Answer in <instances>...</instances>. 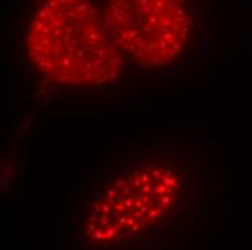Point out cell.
Here are the masks:
<instances>
[{"mask_svg":"<svg viewBox=\"0 0 252 250\" xmlns=\"http://www.w3.org/2000/svg\"><path fill=\"white\" fill-rule=\"evenodd\" d=\"M104 16L136 84L186 74L209 48L203 0H104Z\"/></svg>","mask_w":252,"mask_h":250,"instance_id":"cell-3","label":"cell"},{"mask_svg":"<svg viewBox=\"0 0 252 250\" xmlns=\"http://www.w3.org/2000/svg\"><path fill=\"white\" fill-rule=\"evenodd\" d=\"M209 185L199 145L126 140L106 152L71 194L67 236L78 249H165L199 223Z\"/></svg>","mask_w":252,"mask_h":250,"instance_id":"cell-1","label":"cell"},{"mask_svg":"<svg viewBox=\"0 0 252 250\" xmlns=\"http://www.w3.org/2000/svg\"><path fill=\"white\" fill-rule=\"evenodd\" d=\"M22 80L44 103L110 106L135 83L110 36L104 0H25L19 21Z\"/></svg>","mask_w":252,"mask_h":250,"instance_id":"cell-2","label":"cell"}]
</instances>
